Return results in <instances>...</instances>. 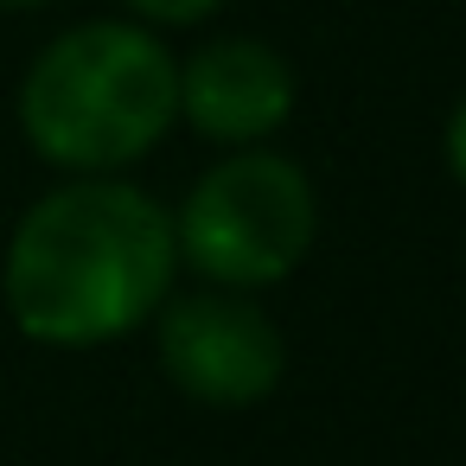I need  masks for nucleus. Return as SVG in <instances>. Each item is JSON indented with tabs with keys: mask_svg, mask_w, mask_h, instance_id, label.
<instances>
[{
	"mask_svg": "<svg viewBox=\"0 0 466 466\" xmlns=\"http://www.w3.org/2000/svg\"><path fill=\"white\" fill-rule=\"evenodd\" d=\"M173 268L179 249L167 205L116 173H84L20 218L0 294L33 345L96 351L160 313Z\"/></svg>",
	"mask_w": 466,
	"mask_h": 466,
	"instance_id": "1",
	"label": "nucleus"
},
{
	"mask_svg": "<svg viewBox=\"0 0 466 466\" xmlns=\"http://www.w3.org/2000/svg\"><path fill=\"white\" fill-rule=\"evenodd\" d=\"M173 122L179 65L160 33L135 20H84L58 33L20 84V128L33 154L65 173H122L147 160Z\"/></svg>",
	"mask_w": 466,
	"mask_h": 466,
	"instance_id": "2",
	"label": "nucleus"
},
{
	"mask_svg": "<svg viewBox=\"0 0 466 466\" xmlns=\"http://www.w3.org/2000/svg\"><path fill=\"white\" fill-rule=\"evenodd\" d=\"M319 237V198L313 179L268 147H237L218 160L173 218V249L192 262L211 288H275L288 281Z\"/></svg>",
	"mask_w": 466,
	"mask_h": 466,
	"instance_id": "3",
	"label": "nucleus"
},
{
	"mask_svg": "<svg viewBox=\"0 0 466 466\" xmlns=\"http://www.w3.org/2000/svg\"><path fill=\"white\" fill-rule=\"evenodd\" d=\"M154 339H160L167 377L211 409H249V402L275 396L281 377H288L281 326L237 288H205V294L160 300Z\"/></svg>",
	"mask_w": 466,
	"mask_h": 466,
	"instance_id": "4",
	"label": "nucleus"
},
{
	"mask_svg": "<svg viewBox=\"0 0 466 466\" xmlns=\"http://www.w3.org/2000/svg\"><path fill=\"white\" fill-rule=\"evenodd\" d=\"M179 116L224 147H256L294 116V71L262 39H211L179 65Z\"/></svg>",
	"mask_w": 466,
	"mask_h": 466,
	"instance_id": "5",
	"label": "nucleus"
},
{
	"mask_svg": "<svg viewBox=\"0 0 466 466\" xmlns=\"http://www.w3.org/2000/svg\"><path fill=\"white\" fill-rule=\"evenodd\" d=\"M128 7L141 20H154V26H198V20H211L224 7V0H128Z\"/></svg>",
	"mask_w": 466,
	"mask_h": 466,
	"instance_id": "6",
	"label": "nucleus"
},
{
	"mask_svg": "<svg viewBox=\"0 0 466 466\" xmlns=\"http://www.w3.org/2000/svg\"><path fill=\"white\" fill-rule=\"evenodd\" d=\"M447 173L466 186V96H460L453 116H447Z\"/></svg>",
	"mask_w": 466,
	"mask_h": 466,
	"instance_id": "7",
	"label": "nucleus"
},
{
	"mask_svg": "<svg viewBox=\"0 0 466 466\" xmlns=\"http://www.w3.org/2000/svg\"><path fill=\"white\" fill-rule=\"evenodd\" d=\"M7 14H33V7H52V0H0Z\"/></svg>",
	"mask_w": 466,
	"mask_h": 466,
	"instance_id": "8",
	"label": "nucleus"
}]
</instances>
